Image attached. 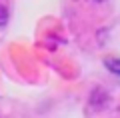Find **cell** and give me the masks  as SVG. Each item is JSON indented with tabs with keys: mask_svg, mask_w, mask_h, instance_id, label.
<instances>
[{
	"mask_svg": "<svg viewBox=\"0 0 120 118\" xmlns=\"http://www.w3.org/2000/svg\"><path fill=\"white\" fill-rule=\"evenodd\" d=\"M104 66L112 72V74H120V58H106L104 60Z\"/></svg>",
	"mask_w": 120,
	"mask_h": 118,
	"instance_id": "2",
	"label": "cell"
},
{
	"mask_svg": "<svg viewBox=\"0 0 120 118\" xmlns=\"http://www.w3.org/2000/svg\"><path fill=\"white\" fill-rule=\"evenodd\" d=\"M6 22H8V10L0 4V26H4Z\"/></svg>",
	"mask_w": 120,
	"mask_h": 118,
	"instance_id": "3",
	"label": "cell"
},
{
	"mask_svg": "<svg viewBox=\"0 0 120 118\" xmlns=\"http://www.w3.org/2000/svg\"><path fill=\"white\" fill-rule=\"evenodd\" d=\"M108 92L106 90H102V88H94L92 92H90V100H88V104H90V108L92 110H102V108H106L108 106Z\"/></svg>",
	"mask_w": 120,
	"mask_h": 118,
	"instance_id": "1",
	"label": "cell"
},
{
	"mask_svg": "<svg viewBox=\"0 0 120 118\" xmlns=\"http://www.w3.org/2000/svg\"><path fill=\"white\" fill-rule=\"evenodd\" d=\"M92 2H96V4H102V2H106V0H92Z\"/></svg>",
	"mask_w": 120,
	"mask_h": 118,
	"instance_id": "4",
	"label": "cell"
}]
</instances>
